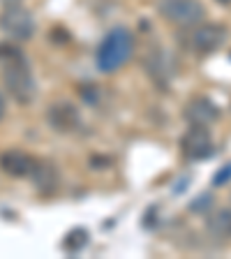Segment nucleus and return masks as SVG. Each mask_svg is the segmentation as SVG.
<instances>
[{
	"label": "nucleus",
	"mask_w": 231,
	"mask_h": 259,
	"mask_svg": "<svg viewBox=\"0 0 231 259\" xmlns=\"http://www.w3.org/2000/svg\"><path fill=\"white\" fill-rule=\"evenodd\" d=\"M157 14L178 28H192L204 21L206 7L199 0H157Z\"/></svg>",
	"instance_id": "nucleus-3"
},
{
	"label": "nucleus",
	"mask_w": 231,
	"mask_h": 259,
	"mask_svg": "<svg viewBox=\"0 0 231 259\" xmlns=\"http://www.w3.org/2000/svg\"><path fill=\"white\" fill-rule=\"evenodd\" d=\"M32 181V188L37 190L42 194H51L58 190L60 185V174L58 169L47 160H37L35 162V167H32V174L28 176Z\"/></svg>",
	"instance_id": "nucleus-11"
},
{
	"label": "nucleus",
	"mask_w": 231,
	"mask_h": 259,
	"mask_svg": "<svg viewBox=\"0 0 231 259\" xmlns=\"http://www.w3.org/2000/svg\"><path fill=\"white\" fill-rule=\"evenodd\" d=\"M0 30L14 42H28L35 35L32 12L28 7H23L21 3L5 5V10L0 12Z\"/></svg>",
	"instance_id": "nucleus-4"
},
{
	"label": "nucleus",
	"mask_w": 231,
	"mask_h": 259,
	"mask_svg": "<svg viewBox=\"0 0 231 259\" xmlns=\"http://www.w3.org/2000/svg\"><path fill=\"white\" fill-rule=\"evenodd\" d=\"M83 118H81V111L76 104L67 102V100H60V102L49 104L47 109V125L58 135H72L81 127Z\"/></svg>",
	"instance_id": "nucleus-8"
},
{
	"label": "nucleus",
	"mask_w": 231,
	"mask_h": 259,
	"mask_svg": "<svg viewBox=\"0 0 231 259\" xmlns=\"http://www.w3.org/2000/svg\"><path fill=\"white\" fill-rule=\"evenodd\" d=\"M0 74L7 95L19 104H30L37 97V81L32 76L23 49L12 42H0Z\"/></svg>",
	"instance_id": "nucleus-1"
},
{
	"label": "nucleus",
	"mask_w": 231,
	"mask_h": 259,
	"mask_svg": "<svg viewBox=\"0 0 231 259\" xmlns=\"http://www.w3.org/2000/svg\"><path fill=\"white\" fill-rule=\"evenodd\" d=\"M86 243H88V232L79 227V229H74V232H70L67 236H65L63 250H65V252H79Z\"/></svg>",
	"instance_id": "nucleus-13"
},
{
	"label": "nucleus",
	"mask_w": 231,
	"mask_h": 259,
	"mask_svg": "<svg viewBox=\"0 0 231 259\" xmlns=\"http://www.w3.org/2000/svg\"><path fill=\"white\" fill-rule=\"evenodd\" d=\"M183 116L190 125H204V127H208V125H213L220 118V107L213 100H208V97L197 95L185 104Z\"/></svg>",
	"instance_id": "nucleus-9"
},
{
	"label": "nucleus",
	"mask_w": 231,
	"mask_h": 259,
	"mask_svg": "<svg viewBox=\"0 0 231 259\" xmlns=\"http://www.w3.org/2000/svg\"><path fill=\"white\" fill-rule=\"evenodd\" d=\"M134 54V35L127 30V28L118 26L109 30L104 35V39L97 47L95 54V63L100 67V72L104 74H111V72L120 70Z\"/></svg>",
	"instance_id": "nucleus-2"
},
{
	"label": "nucleus",
	"mask_w": 231,
	"mask_h": 259,
	"mask_svg": "<svg viewBox=\"0 0 231 259\" xmlns=\"http://www.w3.org/2000/svg\"><path fill=\"white\" fill-rule=\"evenodd\" d=\"M144 70L146 74L153 79V83L167 91L171 79L176 76V63H173L171 54L160 44H153L144 56Z\"/></svg>",
	"instance_id": "nucleus-6"
},
{
	"label": "nucleus",
	"mask_w": 231,
	"mask_h": 259,
	"mask_svg": "<svg viewBox=\"0 0 231 259\" xmlns=\"http://www.w3.org/2000/svg\"><path fill=\"white\" fill-rule=\"evenodd\" d=\"M210 204H213V197H210V194H201V197H197V199H194V204H190V210L201 213V210L210 208Z\"/></svg>",
	"instance_id": "nucleus-15"
},
{
	"label": "nucleus",
	"mask_w": 231,
	"mask_h": 259,
	"mask_svg": "<svg viewBox=\"0 0 231 259\" xmlns=\"http://www.w3.org/2000/svg\"><path fill=\"white\" fill-rule=\"evenodd\" d=\"M16 3H23V0H0V5H16Z\"/></svg>",
	"instance_id": "nucleus-17"
},
{
	"label": "nucleus",
	"mask_w": 231,
	"mask_h": 259,
	"mask_svg": "<svg viewBox=\"0 0 231 259\" xmlns=\"http://www.w3.org/2000/svg\"><path fill=\"white\" fill-rule=\"evenodd\" d=\"M226 37H229V30L222 23H197L192 26V32L188 37V47L192 49L194 54H215L217 49L224 47Z\"/></svg>",
	"instance_id": "nucleus-5"
},
{
	"label": "nucleus",
	"mask_w": 231,
	"mask_h": 259,
	"mask_svg": "<svg viewBox=\"0 0 231 259\" xmlns=\"http://www.w3.org/2000/svg\"><path fill=\"white\" fill-rule=\"evenodd\" d=\"M180 153H183V157L190 162L208 160V157L215 153L210 130L204 127V125H190V130L180 137Z\"/></svg>",
	"instance_id": "nucleus-7"
},
{
	"label": "nucleus",
	"mask_w": 231,
	"mask_h": 259,
	"mask_svg": "<svg viewBox=\"0 0 231 259\" xmlns=\"http://www.w3.org/2000/svg\"><path fill=\"white\" fill-rule=\"evenodd\" d=\"M37 157H32L30 153L19 151V148H10V151L0 153V169L12 178H28L32 174Z\"/></svg>",
	"instance_id": "nucleus-10"
},
{
	"label": "nucleus",
	"mask_w": 231,
	"mask_h": 259,
	"mask_svg": "<svg viewBox=\"0 0 231 259\" xmlns=\"http://www.w3.org/2000/svg\"><path fill=\"white\" fill-rule=\"evenodd\" d=\"M5 113H7V102H5V95L0 93V120L5 118Z\"/></svg>",
	"instance_id": "nucleus-16"
},
{
	"label": "nucleus",
	"mask_w": 231,
	"mask_h": 259,
	"mask_svg": "<svg viewBox=\"0 0 231 259\" xmlns=\"http://www.w3.org/2000/svg\"><path fill=\"white\" fill-rule=\"evenodd\" d=\"M206 232L215 241H231V208H220L206 218Z\"/></svg>",
	"instance_id": "nucleus-12"
},
{
	"label": "nucleus",
	"mask_w": 231,
	"mask_h": 259,
	"mask_svg": "<svg viewBox=\"0 0 231 259\" xmlns=\"http://www.w3.org/2000/svg\"><path fill=\"white\" fill-rule=\"evenodd\" d=\"M229 181H231V162H229V164H224V167H222L220 171L213 176V185H215V188H220V185H226Z\"/></svg>",
	"instance_id": "nucleus-14"
},
{
	"label": "nucleus",
	"mask_w": 231,
	"mask_h": 259,
	"mask_svg": "<svg viewBox=\"0 0 231 259\" xmlns=\"http://www.w3.org/2000/svg\"><path fill=\"white\" fill-rule=\"evenodd\" d=\"M217 5H222V7H229L231 5V0H215Z\"/></svg>",
	"instance_id": "nucleus-18"
}]
</instances>
